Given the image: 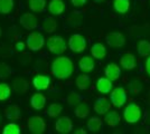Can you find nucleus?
Segmentation results:
<instances>
[{
	"label": "nucleus",
	"instance_id": "f257e3e1",
	"mask_svg": "<svg viewBox=\"0 0 150 134\" xmlns=\"http://www.w3.org/2000/svg\"><path fill=\"white\" fill-rule=\"evenodd\" d=\"M50 70L57 79H67L74 73V64L72 59L66 56H58L52 63Z\"/></svg>",
	"mask_w": 150,
	"mask_h": 134
},
{
	"label": "nucleus",
	"instance_id": "f03ea898",
	"mask_svg": "<svg viewBox=\"0 0 150 134\" xmlns=\"http://www.w3.org/2000/svg\"><path fill=\"white\" fill-rule=\"evenodd\" d=\"M141 116H142V109L136 103H130L125 107L123 117L127 123L134 124L141 120Z\"/></svg>",
	"mask_w": 150,
	"mask_h": 134
},
{
	"label": "nucleus",
	"instance_id": "7ed1b4c3",
	"mask_svg": "<svg viewBox=\"0 0 150 134\" xmlns=\"http://www.w3.org/2000/svg\"><path fill=\"white\" fill-rule=\"evenodd\" d=\"M46 46H47L48 51H50L52 54L58 55V56L62 55L63 53H65L66 48H67L65 39L61 37V36H52V37H50L46 41Z\"/></svg>",
	"mask_w": 150,
	"mask_h": 134
},
{
	"label": "nucleus",
	"instance_id": "20e7f679",
	"mask_svg": "<svg viewBox=\"0 0 150 134\" xmlns=\"http://www.w3.org/2000/svg\"><path fill=\"white\" fill-rule=\"evenodd\" d=\"M26 45L28 47V49H30L31 51H40L45 45V38L43 36V34L38 32H30L27 39H26Z\"/></svg>",
	"mask_w": 150,
	"mask_h": 134
},
{
	"label": "nucleus",
	"instance_id": "39448f33",
	"mask_svg": "<svg viewBox=\"0 0 150 134\" xmlns=\"http://www.w3.org/2000/svg\"><path fill=\"white\" fill-rule=\"evenodd\" d=\"M128 100V95H127V91L125 89V87L119 86V87H115L111 91L110 93V101L112 103L113 106L115 107H122L125 104Z\"/></svg>",
	"mask_w": 150,
	"mask_h": 134
},
{
	"label": "nucleus",
	"instance_id": "423d86ee",
	"mask_svg": "<svg viewBox=\"0 0 150 134\" xmlns=\"http://www.w3.org/2000/svg\"><path fill=\"white\" fill-rule=\"evenodd\" d=\"M86 39L81 34H73L69 38V48L73 53H82L86 48Z\"/></svg>",
	"mask_w": 150,
	"mask_h": 134
},
{
	"label": "nucleus",
	"instance_id": "0eeeda50",
	"mask_svg": "<svg viewBox=\"0 0 150 134\" xmlns=\"http://www.w3.org/2000/svg\"><path fill=\"white\" fill-rule=\"evenodd\" d=\"M27 128L33 134H43L46 130V123L44 119L40 116H31L27 121Z\"/></svg>",
	"mask_w": 150,
	"mask_h": 134
},
{
	"label": "nucleus",
	"instance_id": "6e6552de",
	"mask_svg": "<svg viewBox=\"0 0 150 134\" xmlns=\"http://www.w3.org/2000/svg\"><path fill=\"white\" fill-rule=\"evenodd\" d=\"M19 22L27 30H34L38 27V19L37 17L30 13H23L19 18Z\"/></svg>",
	"mask_w": 150,
	"mask_h": 134
},
{
	"label": "nucleus",
	"instance_id": "1a4fd4ad",
	"mask_svg": "<svg viewBox=\"0 0 150 134\" xmlns=\"http://www.w3.org/2000/svg\"><path fill=\"white\" fill-rule=\"evenodd\" d=\"M105 43L110 47L113 48H120L122 46H125V37L123 36V34L121 32H113L108 34L105 37Z\"/></svg>",
	"mask_w": 150,
	"mask_h": 134
},
{
	"label": "nucleus",
	"instance_id": "9d476101",
	"mask_svg": "<svg viewBox=\"0 0 150 134\" xmlns=\"http://www.w3.org/2000/svg\"><path fill=\"white\" fill-rule=\"evenodd\" d=\"M111 105H112L111 101H109L105 96H100L95 100L93 109L99 115H104L111 109Z\"/></svg>",
	"mask_w": 150,
	"mask_h": 134
},
{
	"label": "nucleus",
	"instance_id": "9b49d317",
	"mask_svg": "<svg viewBox=\"0 0 150 134\" xmlns=\"http://www.w3.org/2000/svg\"><path fill=\"white\" fill-rule=\"evenodd\" d=\"M55 130L56 132L62 134L69 133L73 130V122L69 116H61L55 123Z\"/></svg>",
	"mask_w": 150,
	"mask_h": 134
},
{
	"label": "nucleus",
	"instance_id": "f8f14e48",
	"mask_svg": "<svg viewBox=\"0 0 150 134\" xmlns=\"http://www.w3.org/2000/svg\"><path fill=\"white\" fill-rule=\"evenodd\" d=\"M50 83H52V81H50V76H47V75H40L39 74V75H36L33 78V85L38 92L47 89L50 86Z\"/></svg>",
	"mask_w": 150,
	"mask_h": 134
},
{
	"label": "nucleus",
	"instance_id": "ddd939ff",
	"mask_svg": "<svg viewBox=\"0 0 150 134\" xmlns=\"http://www.w3.org/2000/svg\"><path fill=\"white\" fill-rule=\"evenodd\" d=\"M120 65L122 68L127 70H132L137 66V59L136 56L131 53H125L120 58Z\"/></svg>",
	"mask_w": 150,
	"mask_h": 134
},
{
	"label": "nucleus",
	"instance_id": "4468645a",
	"mask_svg": "<svg viewBox=\"0 0 150 134\" xmlns=\"http://www.w3.org/2000/svg\"><path fill=\"white\" fill-rule=\"evenodd\" d=\"M104 76H106L109 79H111L112 82L118 81L119 77L121 76V67L115 63L108 64L105 69H104Z\"/></svg>",
	"mask_w": 150,
	"mask_h": 134
},
{
	"label": "nucleus",
	"instance_id": "2eb2a0df",
	"mask_svg": "<svg viewBox=\"0 0 150 134\" xmlns=\"http://www.w3.org/2000/svg\"><path fill=\"white\" fill-rule=\"evenodd\" d=\"M113 82L106 76L100 77L96 82V89L101 94H110L113 89Z\"/></svg>",
	"mask_w": 150,
	"mask_h": 134
},
{
	"label": "nucleus",
	"instance_id": "dca6fc26",
	"mask_svg": "<svg viewBox=\"0 0 150 134\" xmlns=\"http://www.w3.org/2000/svg\"><path fill=\"white\" fill-rule=\"evenodd\" d=\"M65 10V4L63 0H50L48 4V11L53 16H61Z\"/></svg>",
	"mask_w": 150,
	"mask_h": 134
},
{
	"label": "nucleus",
	"instance_id": "f3484780",
	"mask_svg": "<svg viewBox=\"0 0 150 134\" xmlns=\"http://www.w3.org/2000/svg\"><path fill=\"white\" fill-rule=\"evenodd\" d=\"M91 55L94 59L98 60H102L104 59L106 56V48L105 46L101 43H95V44L91 47Z\"/></svg>",
	"mask_w": 150,
	"mask_h": 134
},
{
	"label": "nucleus",
	"instance_id": "a211bd4d",
	"mask_svg": "<svg viewBox=\"0 0 150 134\" xmlns=\"http://www.w3.org/2000/svg\"><path fill=\"white\" fill-rule=\"evenodd\" d=\"M30 106L36 111H40L46 105V97L40 93H36L30 97Z\"/></svg>",
	"mask_w": 150,
	"mask_h": 134
},
{
	"label": "nucleus",
	"instance_id": "6ab92c4d",
	"mask_svg": "<svg viewBox=\"0 0 150 134\" xmlns=\"http://www.w3.org/2000/svg\"><path fill=\"white\" fill-rule=\"evenodd\" d=\"M79 67L83 73H91L95 67V62H94L93 57L83 56L79 62Z\"/></svg>",
	"mask_w": 150,
	"mask_h": 134
},
{
	"label": "nucleus",
	"instance_id": "aec40b11",
	"mask_svg": "<svg viewBox=\"0 0 150 134\" xmlns=\"http://www.w3.org/2000/svg\"><path fill=\"white\" fill-rule=\"evenodd\" d=\"M5 116L10 121H17L21 117V111L18 105H8L5 109Z\"/></svg>",
	"mask_w": 150,
	"mask_h": 134
},
{
	"label": "nucleus",
	"instance_id": "412c9836",
	"mask_svg": "<svg viewBox=\"0 0 150 134\" xmlns=\"http://www.w3.org/2000/svg\"><path fill=\"white\" fill-rule=\"evenodd\" d=\"M121 121V116L117 111H109L104 114V122L110 128H115Z\"/></svg>",
	"mask_w": 150,
	"mask_h": 134
},
{
	"label": "nucleus",
	"instance_id": "4be33fe9",
	"mask_svg": "<svg viewBox=\"0 0 150 134\" xmlns=\"http://www.w3.org/2000/svg\"><path fill=\"white\" fill-rule=\"evenodd\" d=\"M75 84L77 86V88L81 89V91H86V89L90 88L91 86V77L88 75V73H84V74H81L76 77V81H75Z\"/></svg>",
	"mask_w": 150,
	"mask_h": 134
},
{
	"label": "nucleus",
	"instance_id": "5701e85b",
	"mask_svg": "<svg viewBox=\"0 0 150 134\" xmlns=\"http://www.w3.org/2000/svg\"><path fill=\"white\" fill-rule=\"evenodd\" d=\"M29 88V83L23 77H18L13 81V91L18 94H24Z\"/></svg>",
	"mask_w": 150,
	"mask_h": 134
},
{
	"label": "nucleus",
	"instance_id": "b1692460",
	"mask_svg": "<svg viewBox=\"0 0 150 134\" xmlns=\"http://www.w3.org/2000/svg\"><path fill=\"white\" fill-rule=\"evenodd\" d=\"M28 8L33 13H44L46 9V0H28Z\"/></svg>",
	"mask_w": 150,
	"mask_h": 134
},
{
	"label": "nucleus",
	"instance_id": "393cba45",
	"mask_svg": "<svg viewBox=\"0 0 150 134\" xmlns=\"http://www.w3.org/2000/svg\"><path fill=\"white\" fill-rule=\"evenodd\" d=\"M113 8L118 13H127L130 9V0H114Z\"/></svg>",
	"mask_w": 150,
	"mask_h": 134
},
{
	"label": "nucleus",
	"instance_id": "a878e982",
	"mask_svg": "<svg viewBox=\"0 0 150 134\" xmlns=\"http://www.w3.org/2000/svg\"><path fill=\"white\" fill-rule=\"evenodd\" d=\"M102 125H103V120H101L99 116H92L88 121L86 128L91 132H98L101 130Z\"/></svg>",
	"mask_w": 150,
	"mask_h": 134
},
{
	"label": "nucleus",
	"instance_id": "bb28decb",
	"mask_svg": "<svg viewBox=\"0 0 150 134\" xmlns=\"http://www.w3.org/2000/svg\"><path fill=\"white\" fill-rule=\"evenodd\" d=\"M74 114L79 119H85L90 114V106L85 103H80L79 105L75 106Z\"/></svg>",
	"mask_w": 150,
	"mask_h": 134
},
{
	"label": "nucleus",
	"instance_id": "cd10ccee",
	"mask_svg": "<svg viewBox=\"0 0 150 134\" xmlns=\"http://www.w3.org/2000/svg\"><path fill=\"white\" fill-rule=\"evenodd\" d=\"M137 51L140 56H142V57H148L150 55V41L146 40V39L140 40V41L138 43Z\"/></svg>",
	"mask_w": 150,
	"mask_h": 134
},
{
	"label": "nucleus",
	"instance_id": "c85d7f7f",
	"mask_svg": "<svg viewBox=\"0 0 150 134\" xmlns=\"http://www.w3.org/2000/svg\"><path fill=\"white\" fill-rule=\"evenodd\" d=\"M15 1L13 0H0V13L8 15L13 10Z\"/></svg>",
	"mask_w": 150,
	"mask_h": 134
},
{
	"label": "nucleus",
	"instance_id": "c756f323",
	"mask_svg": "<svg viewBox=\"0 0 150 134\" xmlns=\"http://www.w3.org/2000/svg\"><path fill=\"white\" fill-rule=\"evenodd\" d=\"M42 28H43V30L45 32H48V34H52V32H54L56 30L57 28V22L56 20L54 19V18H46V19L43 21V25H42Z\"/></svg>",
	"mask_w": 150,
	"mask_h": 134
},
{
	"label": "nucleus",
	"instance_id": "7c9ffc66",
	"mask_svg": "<svg viewBox=\"0 0 150 134\" xmlns=\"http://www.w3.org/2000/svg\"><path fill=\"white\" fill-rule=\"evenodd\" d=\"M82 100H83V96L76 92H71L66 97V102L69 103V105H71V106L79 105L80 103H82Z\"/></svg>",
	"mask_w": 150,
	"mask_h": 134
},
{
	"label": "nucleus",
	"instance_id": "2f4dec72",
	"mask_svg": "<svg viewBox=\"0 0 150 134\" xmlns=\"http://www.w3.org/2000/svg\"><path fill=\"white\" fill-rule=\"evenodd\" d=\"M62 112H63V106L61 104H58V103L50 104V107L47 109V115L50 117H57Z\"/></svg>",
	"mask_w": 150,
	"mask_h": 134
},
{
	"label": "nucleus",
	"instance_id": "473e14b6",
	"mask_svg": "<svg viewBox=\"0 0 150 134\" xmlns=\"http://www.w3.org/2000/svg\"><path fill=\"white\" fill-rule=\"evenodd\" d=\"M128 87H129V91L131 92L132 94H139L144 88V84L139 79H132L131 82L129 83V85H128Z\"/></svg>",
	"mask_w": 150,
	"mask_h": 134
},
{
	"label": "nucleus",
	"instance_id": "72a5a7b5",
	"mask_svg": "<svg viewBox=\"0 0 150 134\" xmlns=\"http://www.w3.org/2000/svg\"><path fill=\"white\" fill-rule=\"evenodd\" d=\"M20 133V128L17 123L10 122L8 123L2 130V134H19Z\"/></svg>",
	"mask_w": 150,
	"mask_h": 134
},
{
	"label": "nucleus",
	"instance_id": "f704fd0d",
	"mask_svg": "<svg viewBox=\"0 0 150 134\" xmlns=\"http://www.w3.org/2000/svg\"><path fill=\"white\" fill-rule=\"evenodd\" d=\"M11 94V89L6 83H0V101H7Z\"/></svg>",
	"mask_w": 150,
	"mask_h": 134
},
{
	"label": "nucleus",
	"instance_id": "c9c22d12",
	"mask_svg": "<svg viewBox=\"0 0 150 134\" xmlns=\"http://www.w3.org/2000/svg\"><path fill=\"white\" fill-rule=\"evenodd\" d=\"M13 69L11 67L6 63H1L0 62V79H5L11 75Z\"/></svg>",
	"mask_w": 150,
	"mask_h": 134
},
{
	"label": "nucleus",
	"instance_id": "e433bc0d",
	"mask_svg": "<svg viewBox=\"0 0 150 134\" xmlns=\"http://www.w3.org/2000/svg\"><path fill=\"white\" fill-rule=\"evenodd\" d=\"M71 2L74 7H83L88 2V0H71Z\"/></svg>",
	"mask_w": 150,
	"mask_h": 134
},
{
	"label": "nucleus",
	"instance_id": "4c0bfd02",
	"mask_svg": "<svg viewBox=\"0 0 150 134\" xmlns=\"http://www.w3.org/2000/svg\"><path fill=\"white\" fill-rule=\"evenodd\" d=\"M26 46H27V45H26L25 43H23V41H17L16 45H15V48L17 49V51H24Z\"/></svg>",
	"mask_w": 150,
	"mask_h": 134
},
{
	"label": "nucleus",
	"instance_id": "58836bf2",
	"mask_svg": "<svg viewBox=\"0 0 150 134\" xmlns=\"http://www.w3.org/2000/svg\"><path fill=\"white\" fill-rule=\"evenodd\" d=\"M144 67H146V72L148 73V75L150 76V55L148 56L147 60H146V64H144Z\"/></svg>",
	"mask_w": 150,
	"mask_h": 134
},
{
	"label": "nucleus",
	"instance_id": "ea45409f",
	"mask_svg": "<svg viewBox=\"0 0 150 134\" xmlns=\"http://www.w3.org/2000/svg\"><path fill=\"white\" fill-rule=\"evenodd\" d=\"M74 133L75 134H86V131H85L84 128H79L77 131H75Z\"/></svg>",
	"mask_w": 150,
	"mask_h": 134
},
{
	"label": "nucleus",
	"instance_id": "a19ab883",
	"mask_svg": "<svg viewBox=\"0 0 150 134\" xmlns=\"http://www.w3.org/2000/svg\"><path fill=\"white\" fill-rule=\"evenodd\" d=\"M95 2H103V1H105V0H93Z\"/></svg>",
	"mask_w": 150,
	"mask_h": 134
},
{
	"label": "nucleus",
	"instance_id": "79ce46f5",
	"mask_svg": "<svg viewBox=\"0 0 150 134\" xmlns=\"http://www.w3.org/2000/svg\"><path fill=\"white\" fill-rule=\"evenodd\" d=\"M1 122H2V115L0 113V124H1Z\"/></svg>",
	"mask_w": 150,
	"mask_h": 134
},
{
	"label": "nucleus",
	"instance_id": "37998d69",
	"mask_svg": "<svg viewBox=\"0 0 150 134\" xmlns=\"http://www.w3.org/2000/svg\"><path fill=\"white\" fill-rule=\"evenodd\" d=\"M1 35H2V29H1V27H0V37H1Z\"/></svg>",
	"mask_w": 150,
	"mask_h": 134
}]
</instances>
